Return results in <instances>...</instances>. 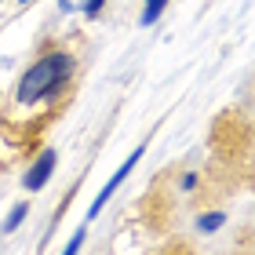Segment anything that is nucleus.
<instances>
[{
	"mask_svg": "<svg viewBox=\"0 0 255 255\" xmlns=\"http://www.w3.org/2000/svg\"><path fill=\"white\" fill-rule=\"evenodd\" d=\"M179 186H182V190H193V186H197V175H193V171H186V175L179 179Z\"/></svg>",
	"mask_w": 255,
	"mask_h": 255,
	"instance_id": "9",
	"label": "nucleus"
},
{
	"mask_svg": "<svg viewBox=\"0 0 255 255\" xmlns=\"http://www.w3.org/2000/svg\"><path fill=\"white\" fill-rule=\"evenodd\" d=\"M26 215H29V201H18V204L7 212V219H4V226H0V230H4V234H15V230L26 223Z\"/></svg>",
	"mask_w": 255,
	"mask_h": 255,
	"instance_id": "4",
	"label": "nucleus"
},
{
	"mask_svg": "<svg viewBox=\"0 0 255 255\" xmlns=\"http://www.w3.org/2000/svg\"><path fill=\"white\" fill-rule=\"evenodd\" d=\"M84 241H88V226H80V230H77V234H73V237H69V245L62 248V255H77L80 248H84Z\"/></svg>",
	"mask_w": 255,
	"mask_h": 255,
	"instance_id": "7",
	"label": "nucleus"
},
{
	"mask_svg": "<svg viewBox=\"0 0 255 255\" xmlns=\"http://www.w3.org/2000/svg\"><path fill=\"white\" fill-rule=\"evenodd\" d=\"M73 73H77V59H73L69 51H55V48L44 51L40 59L18 77L15 102H18V106H37L40 99H48V95H55L59 88H66Z\"/></svg>",
	"mask_w": 255,
	"mask_h": 255,
	"instance_id": "1",
	"label": "nucleus"
},
{
	"mask_svg": "<svg viewBox=\"0 0 255 255\" xmlns=\"http://www.w3.org/2000/svg\"><path fill=\"white\" fill-rule=\"evenodd\" d=\"M102 4H106V0H84V15H88V18H95L99 11H102Z\"/></svg>",
	"mask_w": 255,
	"mask_h": 255,
	"instance_id": "8",
	"label": "nucleus"
},
{
	"mask_svg": "<svg viewBox=\"0 0 255 255\" xmlns=\"http://www.w3.org/2000/svg\"><path fill=\"white\" fill-rule=\"evenodd\" d=\"M22 4H33V0H22Z\"/></svg>",
	"mask_w": 255,
	"mask_h": 255,
	"instance_id": "10",
	"label": "nucleus"
},
{
	"mask_svg": "<svg viewBox=\"0 0 255 255\" xmlns=\"http://www.w3.org/2000/svg\"><path fill=\"white\" fill-rule=\"evenodd\" d=\"M55 164H59V153H55V149H44V153L26 168V175H22V186H26L29 193L44 190V186H48V179H51V171H55Z\"/></svg>",
	"mask_w": 255,
	"mask_h": 255,
	"instance_id": "3",
	"label": "nucleus"
},
{
	"mask_svg": "<svg viewBox=\"0 0 255 255\" xmlns=\"http://www.w3.org/2000/svg\"><path fill=\"white\" fill-rule=\"evenodd\" d=\"M142 153H146V142H142V146H135V149H131V157H128L124 164L117 168V175H113V179L106 182V186H102V193L95 197V201H91V212H88V219H95V215L102 212V208H106V201H110V197H113V193L121 190V182H124L128 175H131V168L138 164V160H142Z\"/></svg>",
	"mask_w": 255,
	"mask_h": 255,
	"instance_id": "2",
	"label": "nucleus"
},
{
	"mask_svg": "<svg viewBox=\"0 0 255 255\" xmlns=\"http://www.w3.org/2000/svg\"><path fill=\"white\" fill-rule=\"evenodd\" d=\"M164 7H168V0H146V4H142V18H138V22H142V26H153V22L164 15Z\"/></svg>",
	"mask_w": 255,
	"mask_h": 255,
	"instance_id": "5",
	"label": "nucleus"
},
{
	"mask_svg": "<svg viewBox=\"0 0 255 255\" xmlns=\"http://www.w3.org/2000/svg\"><path fill=\"white\" fill-rule=\"evenodd\" d=\"M223 223H226V215H223V212H208V215L197 219V230H204V234H215V230L223 226Z\"/></svg>",
	"mask_w": 255,
	"mask_h": 255,
	"instance_id": "6",
	"label": "nucleus"
}]
</instances>
